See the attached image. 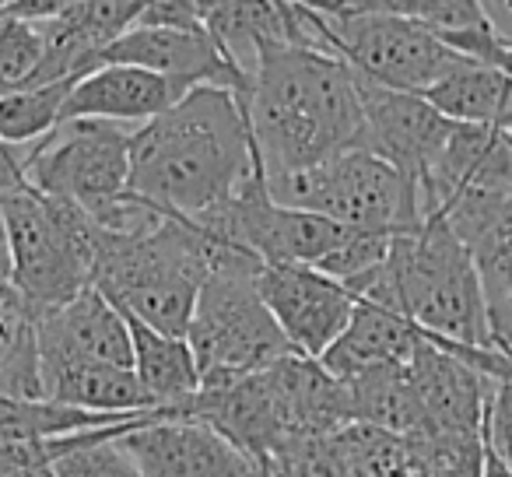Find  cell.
I'll list each match as a JSON object with an SVG mask.
<instances>
[{"label":"cell","instance_id":"obj_2","mask_svg":"<svg viewBox=\"0 0 512 477\" xmlns=\"http://www.w3.org/2000/svg\"><path fill=\"white\" fill-rule=\"evenodd\" d=\"M246 116L264 176L362 148V78L337 53L267 46L249 67Z\"/></svg>","mask_w":512,"mask_h":477},{"label":"cell","instance_id":"obj_11","mask_svg":"<svg viewBox=\"0 0 512 477\" xmlns=\"http://www.w3.org/2000/svg\"><path fill=\"white\" fill-rule=\"evenodd\" d=\"M256 285L299 355L320 358L355 313V292L309 264H260Z\"/></svg>","mask_w":512,"mask_h":477},{"label":"cell","instance_id":"obj_34","mask_svg":"<svg viewBox=\"0 0 512 477\" xmlns=\"http://www.w3.org/2000/svg\"><path fill=\"white\" fill-rule=\"evenodd\" d=\"M0 477H57V474H53V463H25V467L0 470Z\"/></svg>","mask_w":512,"mask_h":477},{"label":"cell","instance_id":"obj_4","mask_svg":"<svg viewBox=\"0 0 512 477\" xmlns=\"http://www.w3.org/2000/svg\"><path fill=\"white\" fill-rule=\"evenodd\" d=\"M200 228V225H197ZM211 243V274L197 295L186 341L200 369V386H221L260 372L285 355H299L267 309L256 274L264 260L228 239Z\"/></svg>","mask_w":512,"mask_h":477},{"label":"cell","instance_id":"obj_22","mask_svg":"<svg viewBox=\"0 0 512 477\" xmlns=\"http://www.w3.org/2000/svg\"><path fill=\"white\" fill-rule=\"evenodd\" d=\"M344 386H348L351 421L390 428V432H397V435L421 432V407H418V397H414L407 362L358 372V376L344 379Z\"/></svg>","mask_w":512,"mask_h":477},{"label":"cell","instance_id":"obj_25","mask_svg":"<svg viewBox=\"0 0 512 477\" xmlns=\"http://www.w3.org/2000/svg\"><path fill=\"white\" fill-rule=\"evenodd\" d=\"M334 446L344 477H404L407 470H414L411 439L390 428L351 421L334 432Z\"/></svg>","mask_w":512,"mask_h":477},{"label":"cell","instance_id":"obj_14","mask_svg":"<svg viewBox=\"0 0 512 477\" xmlns=\"http://www.w3.org/2000/svg\"><path fill=\"white\" fill-rule=\"evenodd\" d=\"M411 383L414 397L421 407V432L425 439H463V435H484L488 428V407L495 379L481 376L449 355L446 348L432 341L421 330L418 348H414L411 362Z\"/></svg>","mask_w":512,"mask_h":477},{"label":"cell","instance_id":"obj_32","mask_svg":"<svg viewBox=\"0 0 512 477\" xmlns=\"http://www.w3.org/2000/svg\"><path fill=\"white\" fill-rule=\"evenodd\" d=\"M481 477H512V467L495 453V446H491V442L484 446V470H481Z\"/></svg>","mask_w":512,"mask_h":477},{"label":"cell","instance_id":"obj_20","mask_svg":"<svg viewBox=\"0 0 512 477\" xmlns=\"http://www.w3.org/2000/svg\"><path fill=\"white\" fill-rule=\"evenodd\" d=\"M130 323V344H134V372L141 379L144 393L155 407H169L193 397L200 386V369L186 337L165 334L148 327L137 316L123 313Z\"/></svg>","mask_w":512,"mask_h":477},{"label":"cell","instance_id":"obj_33","mask_svg":"<svg viewBox=\"0 0 512 477\" xmlns=\"http://www.w3.org/2000/svg\"><path fill=\"white\" fill-rule=\"evenodd\" d=\"M0 281H11V250H8V221L0 207Z\"/></svg>","mask_w":512,"mask_h":477},{"label":"cell","instance_id":"obj_40","mask_svg":"<svg viewBox=\"0 0 512 477\" xmlns=\"http://www.w3.org/2000/svg\"><path fill=\"white\" fill-rule=\"evenodd\" d=\"M505 4H509V8H512V0H505Z\"/></svg>","mask_w":512,"mask_h":477},{"label":"cell","instance_id":"obj_6","mask_svg":"<svg viewBox=\"0 0 512 477\" xmlns=\"http://www.w3.org/2000/svg\"><path fill=\"white\" fill-rule=\"evenodd\" d=\"M8 221L11 285L36 313L64 306L95 281V218L32 186L0 197Z\"/></svg>","mask_w":512,"mask_h":477},{"label":"cell","instance_id":"obj_39","mask_svg":"<svg viewBox=\"0 0 512 477\" xmlns=\"http://www.w3.org/2000/svg\"><path fill=\"white\" fill-rule=\"evenodd\" d=\"M295 4H316V0H295Z\"/></svg>","mask_w":512,"mask_h":477},{"label":"cell","instance_id":"obj_8","mask_svg":"<svg viewBox=\"0 0 512 477\" xmlns=\"http://www.w3.org/2000/svg\"><path fill=\"white\" fill-rule=\"evenodd\" d=\"M32 190L71 200L106 221L130 197V130L109 120H60L36 144H22Z\"/></svg>","mask_w":512,"mask_h":477},{"label":"cell","instance_id":"obj_9","mask_svg":"<svg viewBox=\"0 0 512 477\" xmlns=\"http://www.w3.org/2000/svg\"><path fill=\"white\" fill-rule=\"evenodd\" d=\"M334 53L372 85L397 92H425L470 57L446 43L435 29L397 15H344L323 11Z\"/></svg>","mask_w":512,"mask_h":477},{"label":"cell","instance_id":"obj_31","mask_svg":"<svg viewBox=\"0 0 512 477\" xmlns=\"http://www.w3.org/2000/svg\"><path fill=\"white\" fill-rule=\"evenodd\" d=\"M29 186L25 179V158H22V144H8L0 141V197L18 193Z\"/></svg>","mask_w":512,"mask_h":477},{"label":"cell","instance_id":"obj_27","mask_svg":"<svg viewBox=\"0 0 512 477\" xmlns=\"http://www.w3.org/2000/svg\"><path fill=\"white\" fill-rule=\"evenodd\" d=\"M43 50V25L25 22L11 11H0V95L29 85L39 60H43Z\"/></svg>","mask_w":512,"mask_h":477},{"label":"cell","instance_id":"obj_28","mask_svg":"<svg viewBox=\"0 0 512 477\" xmlns=\"http://www.w3.org/2000/svg\"><path fill=\"white\" fill-rule=\"evenodd\" d=\"M264 477H344L341 456L330 435H306L281 446L264 463Z\"/></svg>","mask_w":512,"mask_h":477},{"label":"cell","instance_id":"obj_26","mask_svg":"<svg viewBox=\"0 0 512 477\" xmlns=\"http://www.w3.org/2000/svg\"><path fill=\"white\" fill-rule=\"evenodd\" d=\"M74 81H50V85L11 88L0 95V141L8 144H36L64 120L67 95Z\"/></svg>","mask_w":512,"mask_h":477},{"label":"cell","instance_id":"obj_38","mask_svg":"<svg viewBox=\"0 0 512 477\" xmlns=\"http://www.w3.org/2000/svg\"><path fill=\"white\" fill-rule=\"evenodd\" d=\"M404 477H421V474H418V470H407V474H404Z\"/></svg>","mask_w":512,"mask_h":477},{"label":"cell","instance_id":"obj_5","mask_svg":"<svg viewBox=\"0 0 512 477\" xmlns=\"http://www.w3.org/2000/svg\"><path fill=\"white\" fill-rule=\"evenodd\" d=\"M386 260L397 281L400 313L411 316L425 334L495 348L481 274L442 214H428L418 228L393 235Z\"/></svg>","mask_w":512,"mask_h":477},{"label":"cell","instance_id":"obj_7","mask_svg":"<svg viewBox=\"0 0 512 477\" xmlns=\"http://www.w3.org/2000/svg\"><path fill=\"white\" fill-rule=\"evenodd\" d=\"M278 204L306 207L351 228L411 232L425 221L421 186L369 148H351L306 169L264 176Z\"/></svg>","mask_w":512,"mask_h":477},{"label":"cell","instance_id":"obj_19","mask_svg":"<svg viewBox=\"0 0 512 477\" xmlns=\"http://www.w3.org/2000/svg\"><path fill=\"white\" fill-rule=\"evenodd\" d=\"M46 400L85 407L99 414H144L155 411L151 397L144 393L134 365L113 362H78L43 379Z\"/></svg>","mask_w":512,"mask_h":477},{"label":"cell","instance_id":"obj_37","mask_svg":"<svg viewBox=\"0 0 512 477\" xmlns=\"http://www.w3.org/2000/svg\"><path fill=\"white\" fill-rule=\"evenodd\" d=\"M11 4H15V0H0V11H8Z\"/></svg>","mask_w":512,"mask_h":477},{"label":"cell","instance_id":"obj_36","mask_svg":"<svg viewBox=\"0 0 512 477\" xmlns=\"http://www.w3.org/2000/svg\"><path fill=\"white\" fill-rule=\"evenodd\" d=\"M495 127H502L505 134L512 137V92H509V99H505V106H502V116H498V123Z\"/></svg>","mask_w":512,"mask_h":477},{"label":"cell","instance_id":"obj_17","mask_svg":"<svg viewBox=\"0 0 512 477\" xmlns=\"http://www.w3.org/2000/svg\"><path fill=\"white\" fill-rule=\"evenodd\" d=\"M190 88L179 81L155 74L148 67L134 64H99L95 71L81 74L74 81L71 95H67L64 120H78V116H92V120L109 123H141L162 116L169 106H176Z\"/></svg>","mask_w":512,"mask_h":477},{"label":"cell","instance_id":"obj_24","mask_svg":"<svg viewBox=\"0 0 512 477\" xmlns=\"http://www.w3.org/2000/svg\"><path fill=\"white\" fill-rule=\"evenodd\" d=\"M141 418L120 421V425L78 428V432H67L64 435V453L53 460V474L57 477H144V470L137 467V460L120 442V435Z\"/></svg>","mask_w":512,"mask_h":477},{"label":"cell","instance_id":"obj_1","mask_svg":"<svg viewBox=\"0 0 512 477\" xmlns=\"http://www.w3.org/2000/svg\"><path fill=\"white\" fill-rule=\"evenodd\" d=\"M260 172L246 102L197 85L162 116L130 130V193L179 218L225 204Z\"/></svg>","mask_w":512,"mask_h":477},{"label":"cell","instance_id":"obj_15","mask_svg":"<svg viewBox=\"0 0 512 477\" xmlns=\"http://www.w3.org/2000/svg\"><path fill=\"white\" fill-rule=\"evenodd\" d=\"M39 330V365L43 379L78 362H113L134 365L130 323L116 302L99 288H85L64 306H53L36 316Z\"/></svg>","mask_w":512,"mask_h":477},{"label":"cell","instance_id":"obj_3","mask_svg":"<svg viewBox=\"0 0 512 477\" xmlns=\"http://www.w3.org/2000/svg\"><path fill=\"white\" fill-rule=\"evenodd\" d=\"M207 274L211 243L190 218L158 211L134 228H95L92 285L155 330L186 337Z\"/></svg>","mask_w":512,"mask_h":477},{"label":"cell","instance_id":"obj_18","mask_svg":"<svg viewBox=\"0 0 512 477\" xmlns=\"http://www.w3.org/2000/svg\"><path fill=\"white\" fill-rule=\"evenodd\" d=\"M421 327L411 316L386 309L379 302H355L348 327L341 330L334 344L320 355L334 376L351 379L358 372L383 369V365H404L411 362L414 348H418Z\"/></svg>","mask_w":512,"mask_h":477},{"label":"cell","instance_id":"obj_12","mask_svg":"<svg viewBox=\"0 0 512 477\" xmlns=\"http://www.w3.org/2000/svg\"><path fill=\"white\" fill-rule=\"evenodd\" d=\"M435 214L446 218L474 257L488 306L491 344L512 351V190L463 193Z\"/></svg>","mask_w":512,"mask_h":477},{"label":"cell","instance_id":"obj_29","mask_svg":"<svg viewBox=\"0 0 512 477\" xmlns=\"http://www.w3.org/2000/svg\"><path fill=\"white\" fill-rule=\"evenodd\" d=\"M390 246H393V232L348 228V235L337 243V250L330 253L316 271L330 274V278H337V281H351V278H358V274L372 271L376 264H383Z\"/></svg>","mask_w":512,"mask_h":477},{"label":"cell","instance_id":"obj_30","mask_svg":"<svg viewBox=\"0 0 512 477\" xmlns=\"http://www.w3.org/2000/svg\"><path fill=\"white\" fill-rule=\"evenodd\" d=\"M488 442L495 453L512 467V383L509 379H495L488 407Z\"/></svg>","mask_w":512,"mask_h":477},{"label":"cell","instance_id":"obj_13","mask_svg":"<svg viewBox=\"0 0 512 477\" xmlns=\"http://www.w3.org/2000/svg\"><path fill=\"white\" fill-rule=\"evenodd\" d=\"M99 64H134L179 81L183 88L221 85L242 102L249 95V67L232 60L207 29H158L134 25L99 53Z\"/></svg>","mask_w":512,"mask_h":477},{"label":"cell","instance_id":"obj_23","mask_svg":"<svg viewBox=\"0 0 512 477\" xmlns=\"http://www.w3.org/2000/svg\"><path fill=\"white\" fill-rule=\"evenodd\" d=\"M509 92H512V74H505L502 67L467 60V64L449 71L446 78H439L421 95L442 116H449L456 123H498Z\"/></svg>","mask_w":512,"mask_h":477},{"label":"cell","instance_id":"obj_21","mask_svg":"<svg viewBox=\"0 0 512 477\" xmlns=\"http://www.w3.org/2000/svg\"><path fill=\"white\" fill-rule=\"evenodd\" d=\"M36 316L11 281H0V393L18 400H46Z\"/></svg>","mask_w":512,"mask_h":477},{"label":"cell","instance_id":"obj_35","mask_svg":"<svg viewBox=\"0 0 512 477\" xmlns=\"http://www.w3.org/2000/svg\"><path fill=\"white\" fill-rule=\"evenodd\" d=\"M228 0H193V8H197V15H200V22H207L211 15H218L221 8H225Z\"/></svg>","mask_w":512,"mask_h":477},{"label":"cell","instance_id":"obj_10","mask_svg":"<svg viewBox=\"0 0 512 477\" xmlns=\"http://www.w3.org/2000/svg\"><path fill=\"white\" fill-rule=\"evenodd\" d=\"M144 477H264L235 442L197 418L148 411L120 435Z\"/></svg>","mask_w":512,"mask_h":477},{"label":"cell","instance_id":"obj_16","mask_svg":"<svg viewBox=\"0 0 512 477\" xmlns=\"http://www.w3.org/2000/svg\"><path fill=\"white\" fill-rule=\"evenodd\" d=\"M362 109H365V141L362 148L376 151L400 172L418 179L435 162L453 120L442 116L425 95L397 92V88L372 85L362 78Z\"/></svg>","mask_w":512,"mask_h":477}]
</instances>
